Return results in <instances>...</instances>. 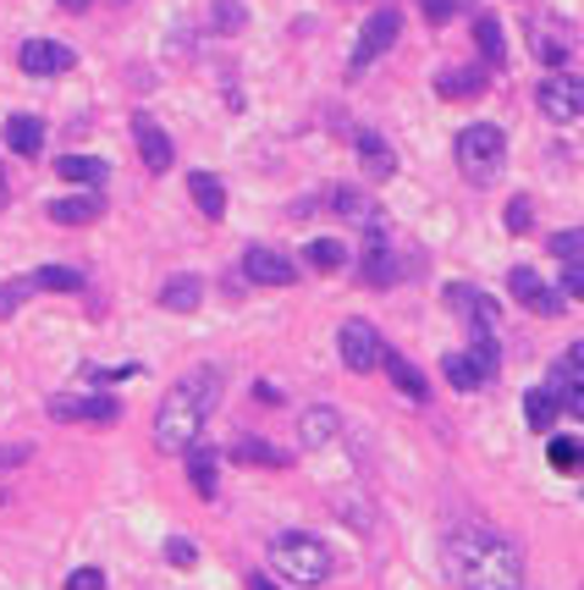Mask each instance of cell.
<instances>
[{"label":"cell","mask_w":584,"mask_h":590,"mask_svg":"<svg viewBox=\"0 0 584 590\" xmlns=\"http://www.w3.org/2000/svg\"><path fill=\"white\" fill-rule=\"evenodd\" d=\"M133 139H139V154H144L149 171H171V139H165V128L154 122V117H133Z\"/></svg>","instance_id":"cell-15"},{"label":"cell","mask_w":584,"mask_h":590,"mask_svg":"<svg viewBox=\"0 0 584 590\" xmlns=\"http://www.w3.org/2000/svg\"><path fill=\"white\" fill-rule=\"evenodd\" d=\"M557 414H563V409H557V398H552L546 387L524 392V420H530V431H541V437H546V431L557 426Z\"/></svg>","instance_id":"cell-29"},{"label":"cell","mask_w":584,"mask_h":590,"mask_svg":"<svg viewBox=\"0 0 584 590\" xmlns=\"http://www.w3.org/2000/svg\"><path fill=\"white\" fill-rule=\"evenodd\" d=\"M480 89H485V72H480V67H446V72H436L441 100H469V94H480Z\"/></svg>","instance_id":"cell-22"},{"label":"cell","mask_w":584,"mask_h":590,"mask_svg":"<svg viewBox=\"0 0 584 590\" xmlns=\"http://www.w3.org/2000/svg\"><path fill=\"white\" fill-rule=\"evenodd\" d=\"M28 282H33V293H83V271H72V266H39Z\"/></svg>","instance_id":"cell-24"},{"label":"cell","mask_w":584,"mask_h":590,"mask_svg":"<svg viewBox=\"0 0 584 590\" xmlns=\"http://www.w3.org/2000/svg\"><path fill=\"white\" fill-rule=\"evenodd\" d=\"M457 171L474 182V188H491L496 177H502V160H507V139H502V128L496 122H469L463 133H457Z\"/></svg>","instance_id":"cell-3"},{"label":"cell","mask_w":584,"mask_h":590,"mask_svg":"<svg viewBox=\"0 0 584 590\" xmlns=\"http://www.w3.org/2000/svg\"><path fill=\"white\" fill-rule=\"evenodd\" d=\"M67 590H105V574H100V569H72V574H67Z\"/></svg>","instance_id":"cell-39"},{"label":"cell","mask_w":584,"mask_h":590,"mask_svg":"<svg viewBox=\"0 0 584 590\" xmlns=\"http://www.w3.org/2000/svg\"><path fill=\"white\" fill-rule=\"evenodd\" d=\"M6 199H11V188H6V171H0V210H6Z\"/></svg>","instance_id":"cell-45"},{"label":"cell","mask_w":584,"mask_h":590,"mask_svg":"<svg viewBox=\"0 0 584 590\" xmlns=\"http://www.w3.org/2000/svg\"><path fill=\"white\" fill-rule=\"evenodd\" d=\"M33 298V282L28 277H17V282H0V320H11L22 303Z\"/></svg>","instance_id":"cell-36"},{"label":"cell","mask_w":584,"mask_h":590,"mask_svg":"<svg viewBox=\"0 0 584 590\" xmlns=\"http://www.w3.org/2000/svg\"><path fill=\"white\" fill-rule=\"evenodd\" d=\"M188 480H193L199 497H215V486H221V458H215L210 447H188Z\"/></svg>","instance_id":"cell-23"},{"label":"cell","mask_w":584,"mask_h":590,"mask_svg":"<svg viewBox=\"0 0 584 590\" xmlns=\"http://www.w3.org/2000/svg\"><path fill=\"white\" fill-rule=\"evenodd\" d=\"M359 160H364L370 182H386V177L397 171V154H392V144H386L381 133H359Z\"/></svg>","instance_id":"cell-21"},{"label":"cell","mask_w":584,"mask_h":590,"mask_svg":"<svg viewBox=\"0 0 584 590\" xmlns=\"http://www.w3.org/2000/svg\"><path fill=\"white\" fill-rule=\"evenodd\" d=\"M336 348H342V364H348L353 376H370V370H381V359H386V342H381V331H375L370 320H348V326L336 331Z\"/></svg>","instance_id":"cell-8"},{"label":"cell","mask_w":584,"mask_h":590,"mask_svg":"<svg viewBox=\"0 0 584 590\" xmlns=\"http://www.w3.org/2000/svg\"><path fill=\"white\" fill-rule=\"evenodd\" d=\"M530 221H535L530 199H513V204H507V232H530Z\"/></svg>","instance_id":"cell-38"},{"label":"cell","mask_w":584,"mask_h":590,"mask_svg":"<svg viewBox=\"0 0 584 590\" xmlns=\"http://www.w3.org/2000/svg\"><path fill=\"white\" fill-rule=\"evenodd\" d=\"M165 558H171L177 569H193V563H199V547L182 541V536H171V541H165Z\"/></svg>","instance_id":"cell-37"},{"label":"cell","mask_w":584,"mask_h":590,"mask_svg":"<svg viewBox=\"0 0 584 590\" xmlns=\"http://www.w3.org/2000/svg\"><path fill=\"white\" fill-rule=\"evenodd\" d=\"M249 590H282V586H276V580H265V574H254V580H249Z\"/></svg>","instance_id":"cell-43"},{"label":"cell","mask_w":584,"mask_h":590,"mask_svg":"<svg viewBox=\"0 0 584 590\" xmlns=\"http://www.w3.org/2000/svg\"><path fill=\"white\" fill-rule=\"evenodd\" d=\"M546 458H552L557 474H584V442H574V437H552Z\"/></svg>","instance_id":"cell-32"},{"label":"cell","mask_w":584,"mask_h":590,"mask_svg":"<svg viewBox=\"0 0 584 590\" xmlns=\"http://www.w3.org/2000/svg\"><path fill=\"white\" fill-rule=\"evenodd\" d=\"M215 403H221V370H210V364L188 370V376L160 398V409H154V447H160V452H188V447H199V431H204V420H210Z\"/></svg>","instance_id":"cell-2"},{"label":"cell","mask_w":584,"mask_h":590,"mask_svg":"<svg viewBox=\"0 0 584 590\" xmlns=\"http://www.w3.org/2000/svg\"><path fill=\"white\" fill-rule=\"evenodd\" d=\"M210 22H215L221 33H238V28H249V11H243V0H215V6H210Z\"/></svg>","instance_id":"cell-35"},{"label":"cell","mask_w":584,"mask_h":590,"mask_svg":"<svg viewBox=\"0 0 584 590\" xmlns=\"http://www.w3.org/2000/svg\"><path fill=\"white\" fill-rule=\"evenodd\" d=\"M557 293H563V303H568V298H584V271L580 266H563V288H557Z\"/></svg>","instance_id":"cell-40"},{"label":"cell","mask_w":584,"mask_h":590,"mask_svg":"<svg viewBox=\"0 0 584 590\" xmlns=\"http://www.w3.org/2000/svg\"><path fill=\"white\" fill-rule=\"evenodd\" d=\"M28 452H33V447H0V469H17V463H28Z\"/></svg>","instance_id":"cell-42"},{"label":"cell","mask_w":584,"mask_h":590,"mask_svg":"<svg viewBox=\"0 0 584 590\" xmlns=\"http://www.w3.org/2000/svg\"><path fill=\"white\" fill-rule=\"evenodd\" d=\"M17 67H22L28 78H61V72H72V67H78V56H72V44L28 39V44L17 50Z\"/></svg>","instance_id":"cell-12"},{"label":"cell","mask_w":584,"mask_h":590,"mask_svg":"<svg viewBox=\"0 0 584 590\" xmlns=\"http://www.w3.org/2000/svg\"><path fill=\"white\" fill-rule=\"evenodd\" d=\"M331 210L336 216H348V221H359V227H375L381 216H375V204L359 193V188H331Z\"/></svg>","instance_id":"cell-28"},{"label":"cell","mask_w":584,"mask_h":590,"mask_svg":"<svg viewBox=\"0 0 584 590\" xmlns=\"http://www.w3.org/2000/svg\"><path fill=\"white\" fill-rule=\"evenodd\" d=\"M496 364H502V342H474V348H463V353H446V359H441V370H446V381H452L457 392L485 387V381L496 376Z\"/></svg>","instance_id":"cell-6"},{"label":"cell","mask_w":584,"mask_h":590,"mask_svg":"<svg viewBox=\"0 0 584 590\" xmlns=\"http://www.w3.org/2000/svg\"><path fill=\"white\" fill-rule=\"evenodd\" d=\"M232 458L238 463H265V469H288V452L271 442H260V437H238L232 442Z\"/></svg>","instance_id":"cell-30"},{"label":"cell","mask_w":584,"mask_h":590,"mask_svg":"<svg viewBox=\"0 0 584 590\" xmlns=\"http://www.w3.org/2000/svg\"><path fill=\"white\" fill-rule=\"evenodd\" d=\"M446 574L457 590H518L524 586V558L507 536L485 524H457L446 536Z\"/></svg>","instance_id":"cell-1"},{"label":"cell","mask_w":584,"mask_h":590,"mask_svg":"<svg viewBox=\"0 0 584 590\" xmlns=\"http://www.w3.org/2000/svg\"><path fill=\"white\" fill-rule=\"evenodd\" d=\"M507 288H513V298H518L530 314H546V320H552V314H563V309H568V303H563V293H557V288H546V282H541L530 266H518V271L507 277Z\"/></svg>","instance_id":"cell-14"},{"label":"cell","mask_w":584,"mask_h":590,"mask_svg":"<svg viewBox=\"0 0 584 590\" xmlns=\"http://www.w3.org/2000/svg\"><path fill=\"white\" fill-rule=\"evenodd\" d=\"M105 216V199L100 193H72V199H56L50 204V221L56 227H89V221H100Z\"/></svg>","instance_id":"cell-17"},{"label":"cell","mask_w":584,"mask_h":590,"mask_svg":"<svg viewBox=\"0 0 584 590\" xmlns=\"http://www.w3.org/2000/svg\"><path fill=\"white\" fill-rule=\"evenodd\" d=\"M188 193H193L199 216H210V221H221V216H226V188H221V177L193 171V177H188Z\"/></svg>","instance_id":"cell-19"},{"label":"cell","mask_w":584,"mask_h":590,"mask_svg":"<svg viewBox=\"0 0 584 590\" xmlns=\"http://www.w3.org/2000/svg\"><path fill=\"white\" fill-rule=\"evenodd\" d=\"M381 370L392 376V387H397L403 398H414V403H425V398H431V387H425V376H420V370H414V364H409L403 353H392V348H386V359H381Z\"/></svg>","instance_id":"cell-20"},{"label":"cell","mask_w":584,"mask_h":590,"mask_svg":"<svg viewBox=\"0 0 584 590\" xmlns=\"http://www.w3.org/2000/svg\"><path fill=\"white\" fill-rule=\"evenodd\" d=\"M397 33H403V11H375V17L364 22L359 44H353V72H364L370 61H381V56L397 44Z\"/></svg>","instance_id":"cell-11"},{"label":"cell","mask_w":584,"mask_h":590,"mask_svg":"<svg viewBox=\"0 0 584 590\" xmlns=\"http://www.w3.org/2000/svg\"><path fill=\"white\" fill-rule=\"evenodd\" d=\"M563 266H580L584 271V227H568V232H552V243H546Z\"/></svg>","instance_id":"cell-34"},{"label":"cell","mask_w":584,"mask_h":590,"mask_svg":"<svg viewBox=\"0 0 584 590\" xmlns=\"http://www.w3.org/2000/svg\"><path fill=\"white\" fill-rule=\"evenodd\" d=\"M271 563H276V574L292 580V586H320V580L331 574L325 541H314V536H303V530H288V536L271 541Z\"/></svg>","instance_id":"cell-4"},{"label":"cell","mask_w":584,"mask_h":590,"mask_svg":"<svg viewBox=\"0 0 584 590\" xmlns=\"http://www.w3.org/2000/svg\"><path fill=\"white\" fill-rule=\"evenodd\" d=\"M474 44H480V56H485L491 67L507 61V39H502V22H496V17H480V22H474Z\"/></svg>","instance_id":"cell-31"},{"label":"cell","mask_w":584,"mask_h":590,"mask_svg":"<svg viewBox=\"0 0 584 590\" xmlns=\"http://www.w3.org/2000/svg\"><path fill=\"white\" fill-rule=\"evenodd\" d=\"M50 420H67V426H117L122 420V403L117 398H72V392H61V398H50Z\"/></svg>","instance_id":"cell-10"},{"label":"cell","mask_w":584,"mask_h":590,"mask_svg":"<svg viewBox=\"0 0 584 590\" xmlns=\"http://www.w3.org/2000/svg\"><path fill=\"white\" fill-rule=\"evenodd\" d=\"M420 6H425V17H431V22H452V11H457V0H420Z\"/></svg>","instance_id":"cell-41"},{"label":"cell","mask_w":584,"mask_h":590,"mask_svg":"<svg viewBox=\"0 0 584 590\" xmlns=\"http://www.w3.org/2000/svg\"><path fill=\"white\" fill-rule=\"evenodd\" d=\"M303 260H309L314 271H325V277H331V271H342V266H348V249H342L336 238H314V243L303 249Z\"/></svg>","instance_id":"cell-33"},{"label":"cell","mask_w":584,"mask_h":590,"mask_svg":"<svg viewBox=\"0 0 584 590\" xmlns=\"http://www.w3.org/2000/svg\"><path fill=\"white\" fill-rule=\"evenodd\" d=\"M403 254L392 249V238H386V227L375 221V227H364V266H359V277H364V288H397L403 282Z\"/></svg>","instance_id":"cell-5"},{"label":"cell","mask_w":584,"mask_h":590,"mask_svg":"<svg viewBox=\"0 0 584 590\" xmlns=\"http://www.w3.org/2000/svg\"><path fill=\"white\" fill-rule=\"evenodd\" d=\"M6 144L17 149V154H39V149H44V122L17 111V117L6 122Z\"/></svg>","instance_id":"cell-25"},{"label":"cell","mask_w":584,"mask_h":590,"mask_svg":"<svg viewBox=\"0 0 584 590\" xmlns=\"http://www.w3.org/2000/svg\"><path fill=\"white\" fill-rule=\"evenodd\" d=\"M56 171H61L67 182H83V188H100V182H105V160H94V154H61Z\"/></svg>","instance_id":"cell-27"},{"label":"cell","mask_w":584,"mask_h":590,"mask_svg":"<svg viewBox=\"0 0 584 590\" xmlns=\"http://www.w3.org/2000/svg\"><path fill=\"white\" fill-rule=\"evenodd\" d=\"M336 431H342V420H336V409H331V403H314V409H303V420H298V437H303V447L336 442Z\"/></svg>","instance_id":"cell-18"},{"label":"cell","mask_w":584,"mask_h":590,"mask_svg":"<svg viewBox=\"0 0 584 590\" xmlns=\"http://www.w3.org/2000/svg\"><path fill=\"white\" fill-rule=\"evenodd\" d=\"M446 303L469 320V331H474V342H502V309H496V298L480 293V288H446Z\"/></svg>","instance_id":"cell-7"},{"label":"cell","mask_w":584,"mask_h":590,"mask_svg":"<svg viewBox=\"0 0 584 590\" xmlns=\"http://www.w3.org/2000/svg\"><path fill=\"white\" fill-rule=\"evenodd\" d=\"M243 277H249V282H260V288H288V282H298V266H292L282 249L254 243V249L243 254Z\"/></svg>","instance_id":"cell-13"},{"label":"cell","mask_w":584,"mask_h":590,"mask_svg":"<svg viewBox=\"0 0 584 590\" xmlns=\"http://www.w3.org/2000/svg\"><path fill=\"white\" fill-rule=\"evenodd\" d=\"M541 111H546V122H557V128H568V122H580L584 117V78L580 72H552L546 83H541Z\"/></svg>","instance_id":"cell-9"},{"label":"cell","mask_w":584,"mask_h":590,"mask_svg":"<svg viewBox=\"0 0 584 590\" xmlns=\"http://www.w3.org/2000/svg\"><path fill=\"white\" fill-rule=\"evenodd\" d=\"M61 11H89V0H56Z\"/></svg>","instance_id":"cell-44"},{"label":"cell","mask_w":584,"mask_h":590,"mask_svg":"<svg viewBox=\"0 0 584 590\" xmlns=\"http://www.w3.org/2000/svg\"><path fill=\"white\" fill-rule=\"evenodd\" d=\"M199 298H204V282H199V277H171V282L160 288V309L188 314V309H199Z\"/></svg>","instance_id":"cell-26"},{"label":"cell","mask_w":584,"mask_h":590,"mask_svg":"<svg viewBox=\"0 0 584 590\" xmlns=\"http://www.w3.org/2000/svg\"><path fill=\"white\" fill-rule=\"evenodd\" d=\"M530 50H535V61H546L552 72L568 61V50H574V39L563 33V22H530Z\"/></svg>","instance_id":"cell-16"}]
</instances>
